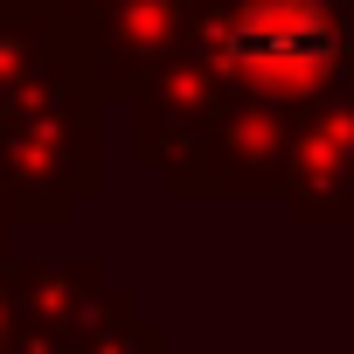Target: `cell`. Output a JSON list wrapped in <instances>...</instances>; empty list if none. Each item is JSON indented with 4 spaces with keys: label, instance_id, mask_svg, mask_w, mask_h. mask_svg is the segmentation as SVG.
Returning a JSON list of instances; mask_svg holds the SVG:
<instances>
[{
    "label": "cell",
    "instance_id": "cell-1",
    "mask_svg": "<svg viewBox=\"0 0 354 354\" xmlns=\"http://www.w3.org/2000/svg\"><path fill=\"white\" fill-rule=\"evenodd\" d=\"M216 56L230 77L243 84H264V91H306L333 70L340 56V35H333V15L319 0H250L243 15L223 21L216 35Z\"/></svg>",
    "mask_w": 354,
    "mask_h": 354
}]
</instances>
